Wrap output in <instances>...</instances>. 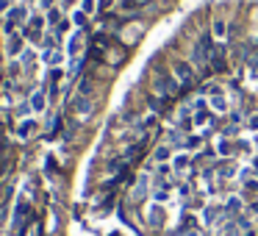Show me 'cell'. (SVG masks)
<instances>
[{
  "mask_svg": "<svg viewBox=\"0 0 258 236\" xmlns=\"http://www.w3.org/2000/svg\"><path fill=\"white\" fill-rule=\"evenodd\" d=\"M255 145H258V136H255Z\"/></svg>",
  "mask_w": 258,
  "mask_h": 236,
  "instance_id": "30",
  "label": "cell"
},
{
  "mask_svg": "<svg viewBox=\"0 0 258 236\" xmlns=\"http://www.w3.org/2000/svg\"><path fill=\"white\" fill-rule=\"evenodd\" d=\"M9 6V0H0V9H6Z\"/></svg>",
  "mask_w": 258,
  "mask_h": 236,
  "instance_id": "28",
  "label": "cell"
},
{
  "mask_svg": "<svg viewBox=\"0 0 258 236\" xmlns=\"http://www.w3.org/2000/svg\"><path fill=\"white\" fill-rule=\"evenodd\" d=\"M147 184H150V178H147V175H142L139 184H136V189H134V197H136V200H142V197L147 195Z\"/></svg>",
  "mask_w": 258,
  "mask_h": 236,
  "instance_id": "11",
  "label": "cell"
},
{
  "mask_svg": "<svg viewBox=\"0 0 258 236\" xmlns=\"http://www.w3.org/2000/svg\"><path fill=\"white\" fill-rule=\"evenodd\" d=\"M153 158H156L158 164H167V161H172V147H169V145H161V147H156V153H153Z\"/></svg>",
  "mask_w": 258,
  "mask_h": 236,
  "instance_id": "10",
  "label": "cell"
},
{
  "mask_svg": "<svg viewBox=\"0 0 258 236\" xmlns=\"http://www.w3.org/2000/svg\"><path fill=\"white\" fill-rule=\"evenodd\" d=\"M153 197H156V203H167L169 200V189L167 186H156V189H153Z\"/></svg>",
  "mask_w": 258,
  "mask_h": 236,
  "instance_id": "13",
  "label": "cell"
},
{
  "mask_svg": "<svg viewBox=\"0 0 258 236\" xmlns=\"http://www.w3.org/2000/svg\"><path fill=\"white\" fill-rule=\"evenodd\" d=\"M31 106L36 108V111H42V108H45V92H34V100H31Z\"/></svg>",
  "mask_w": 258,
  "mask_h": 236,
  "instance_id": "15",
  "label": "cell"
},
{
  "mask_svg": "<svg viewBox=\"0 0 258 236\" xmlns=\"http://www.w3.org/2000/svg\"><path fill=\"white\" fill-rule=\"evenodd\" d=\"M200 145H203V136H195V134H191V136H186V139H183V147H186V150H197Z\"/></svg>",
  "mask_w": 258,
  "mask_h": 236,
  "instance_id": "12",
  "label": "cell"
},
{
  "mask_svg": "<svg viewBox=\"0 0 258 236\" xmlns=\"http://www.w3.org/2000/svg\"><path fill=\"white\" fill-rule=\"evenodd\" d=\"M247 128H250V131H258V114H252V117H247Z\"/></svg>",
  "mask_w": 258,
  "mask_h": 236,
  "instance_id": "23",
  "label": "cell"
},
{
  "mask_svg": "<svg viewBox=\"0 0 258 236\" xmlns=\"http://www.w3.org/2000/svg\"><path fill=\"white\" fill-rule=\"evenodd\" d=\"M156 86L161 89V97H164V95H172V92L178 89V84H175L169 75H161V78H156Z\"/></svg>",
  "mask_w": 258,
  "mask_h": 236,
  "instance_id": "5",
  "label": "cell"
},
{
  "mask_svg": "<svg viewBox=\"0 0 258 236\" xmlns=\"http://www.w3.org/2000/svg\"><path fill=\"white\" fill-rule=\"evenodd\" d=\"M225 34H228V28H225V23H222V20H217V23H214V36H217V39H222Z\"/></svg>",
  "mask_w": 258,
  "mask_h": 236,
  "instance_id": "18",
  "label": "cell"
},
{
  "mask_svg": "<svg viewBox=\"0 0 258 236\" xmlns=\"http://www.w3.org/2000/svg\"><path fill=\"white\" fill-rule=\"evenodd\" d=\"M150 106H153V108H156V111H158V108L164 106V97H150Z\"/></svg>",
  "mask_w": 258,
  "mask_h": 236,
  "instance_id": "26",
  "label": "cell"
},
{
  "mask_svg": "<svg viewBox=\"0 0 258 236\" xmlns=\"http://www.w3.org/2000/svg\"><path fill=\"white\" fill-rule=\"evenodd\" d=\"M147 219H150V225H158V222H161V211H158V206H153V208H150Z\"/></svg>",
  "mask_w": 258,
  "mask_h": 236,
  "instance_id": "20",
  "label": "cell"
},
{
  "mask_svg": "<svg viewBox=\"0 0 258 236\" xmlns=\"http://www.w3.org/2000/svg\"><path fill=\"white\" fill-rule=\"evenodd\" d=\"M23 20H25V9L23 6L14 9V12H9V17H6V34H14V28H17Z\"/></svg>",
  "mask_w": 258,
  "mask_h": 236,
  "instance_id": "1",
  "label": "cell"
},
{
  "mask_svg": "<svg viewBox=\"0 0 258 236\" xmlns=\"http://www.w3.org/2000/svg\"><path fill=\"white\" fill-rule=\"evenodd\" d=\"M211 108H214V111H219V114L228 111V97L222 95V89H214L211 92Z\"/></svg>",
  "mask_w": 258,
  "mask_h": 236,
  "instance_id": "4",
  "label": "cell"
},
{
  "mask_svg": "<svg viewBox=\"0 0 258 236\" xmlns=\"http://www.w3.org/2000/svg\"><path fill=\"white\" fill-rule=\"evenodd\" d=\"M189 164H191V156H189V153H175V156H172V169H175V172H180V169H186V167H189Z\"/></svg>",
  "mask_w": 258,
  "mask_h": 236,
  "instance_id": "6",
  "label": "cell"
},
{
  "mask_svg": "<svg viewBox=\"0 0 258 236\" xmlns=\"http://www.w3.org/2000/svg\"><path fill=\"white\" fill-rule=\"evenodd\" d=\"M20 45H23V42L12 36V42H9V53H12V56H14V53H20Z\"/></svg>",
  "mask_w": 258,
  "mask_h": 236,
  "instance_id": "21",
  "label": "cell"
},
{
  "mask_svg": "<svg viewBox=\"0 0 258 236\" xmlns=\"http://www.w3.org/2000/svg\"><path fill=\"white\" fill-rule=\"evenodd\" d=\"M95 6H97V0H81V12H84V14H92V12H95Z\"/></svg>",
  "mask_w": 258,
  "mask_h": 236,
  "instance_id": "19",
  "label": "cell"
},
{
  "mask_svg": "<svg viewBox=\"0 0 258 236\" xmlns=\"http://www.w3.org/2000/svg\"><path fill=\"white\" fill-rule=\"evenodd\" d=\"M142 3H147V0H122V12H134V9H139Z\"/></svg>",
  "mask_w": 258,
  "mask_h": 236,
  "instance_id": "17",
  "label": "cell"
},
{
  "mask_svg": "<svg viewBox=\"0 0 258 236\" xmlns=\"http://www.w3.org/2000/svg\"><path fill=\"white\" fill-rule=\"evenodd\" d=\"M208 123H211V111H208V108H200V111L191 114V125H195V128H203V125H208Z\"/></svg>",
  "mask_w": 258,
  "mask_h": 236,
  "instance_id": "9",
  "label": "cell"
},
{
  "mask_svg": "<svg viewBox=\"0 0 258 236\" xmlns=\"http://www.w3.org/2000/svg\"><path fill=\"white\" fill-rule=\"evenodd\" d=\"M50 3H53V0H42V6H50Z\"/></svg>",
  "mask_w": 258,
  "mask_h": 236,
  "instance_id": "29",
  "label": "cell"
},
{
  "mask_svg": "<svg viewBox=\"0 0 258 236\" xmlns=\"http://www.w3.org/2000/svg\"><path fill=\"white\" fill-rule=\"evenodd\" d=\"M183 236H200V230H197V228H195V230H186Z\"/></svg>",
  "mask_w": 258,
  "mask_h": 236,
  "instance_id": "27",
  "label": "cell"
},
{
  "mask_svg": "<svg viewBox=\"0 0 258 236\" xmlns=\"http://www.w3.org/2000/svg\"><path fill=\"white\" fill-rule=\"evenodd\" d=\"M191 108H195V111H200V108H208V103L203 100V97H197V100L191 103Z\"/></svg>",
  "mask_w": 258,
  "mask_h": 236,
  "instance_id": "24",
  "label": "cell"
},
{
  "mask_svg": "<svg viewBox=\"0 0 258 236\" xmlns=\"http://www.w3.org/2000/svg\"><path fill=\"white\" fill-rule=\"evenodd\" d=\"M175 78H178L180 84H189V81L195 78V73H191V64H189V62H178V64H175Z\"/></svg>",
  "mask_w": 258,
  "mask_h": 236,
  "instance_id": "2",
  "label": "cell"
},
{
  "mask_svg": "<svg viewBox=\"0 0 258 236\" xmlns=\"http://www.w3.org/2000/svg\"><path fill=\"white\" fill-rule=\"evenodd\" d=\"M247 214H250V217H258V200L247 203Z\"/></svg>",
  "mask_w": 258,
  "mask_h": 236,
  "instance_id": "22",
  "label": "cell"
},
{
  "mask_svg": "<svg viewBox=\"0 0 258 236\" xmlns=\"http://www.w3.org/2000/svg\"><path fill=\"white\" fill-rule=\"evenodd\" d=\"M208 67H214L217 73L225 67V47H222V45L211 47V58H208Z\"/></svg>",
  "mask_w": 258,
  "mask_h": 236,
  "instance_id": "3",
  "label": "cell"
},
{
  "mask_svg": "<svg viewBox=\"0 0 258 236\" xmlns=\"http://www.w3.org/2000/svg\"><path fill=\"white\" fill-rule=\"evenodd\" d=\"M241 206H244V203H241V197H228V203H225V214H228V217H239V211H241Z\"/></svg>",
  "mask_w": 258,
  "mask_h": 236,
  "instance_id": "8",
  "label": "cell"
},
{
  "mask_svg": "<svg viewBox=\"0 0 258 236\" xmlns=\"http://www.w3.org/2000/svg\"><path fill=\"white\" fill-rule=\"evenodd\" d=\"M75 108H78V117L86 120V117L92 114V100H89V97H84V95H78V100H75Z\"/></svg>",
  "mask_w": 258,
  "mask_h": 236,
  "instance_id": "7",
  "label": "cell"
},
{
  "mask_svg": "<svg viewBox=\"0 0 258 236\" xmlns=\"http://www.w3.org/2000/svg\"><path fill=\"white\" fill-rule=\"evenodd\" d=\"M178 192H180V197H189V195H191V186H189V184H180Z\"/></svg>",
  "mask_w": 258,
  "mask_h": 236,
  "instance_id": "25",
  "label": "cell"
},
{
  "mask_svg": "<svg viewBox=\"0 0 258 236\" xmlns=\"http://www.w3.org/2000/svg\"><path fill=\"white\" fill-rule=\"evenodd\" d=\"M217 153H219V156H228V153H230V142H228V136H219V139H217Z\"/></svg>",
  "mask_w": 258,
  "mask_h": 236,
  "instance_id": "14",
  "label": "cell"
},
{
  "mask_svg": "<svg viewBox=\"0 0 258 236\" xmlns=\"http://www.w3.org/2000/svg\"><path fill=\"white\" fill-rule=\"evenodd\" d=\"M180 228H183V230H195L197 228V217H195V214H186L183 222H180Z\"/></svg>",
  "mask_w": 258,
  "mask_h": 236,
  "instance_id": "16",
  "label": "cell"
}]
</instances>
